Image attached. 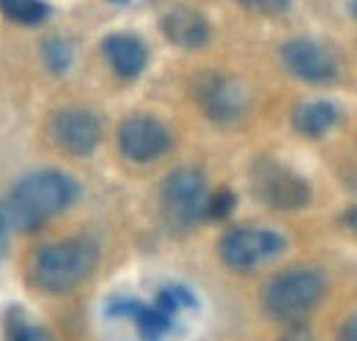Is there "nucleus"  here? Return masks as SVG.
<instances>
[{"label":"nucleus","instance_id":"obj_2","mask_svg":"<svg viewBox=\"0 0 357 341\" xmlns=\"http://www.w3.org/2000/svg\"><path fill=\"white\" fill-rule=\"evenodd\" d=\"M96 248L86 240H61L39 245L28 261V278L47 295H63L86 281L96 267Z\"/></svg>","mask_w":357,"mask_h":341},{"label":"nucleus","instance_id":"obj_12","mask_svg":"<svg viewBox=\"0 0 357 341\" xmlns=\"http://www.w3.org/2000/svg\"><path fill=\"white\" fill-rule=\"evenodd\" d=\"M165 39L184 50H198L209 39V22L192 8H174L162 17Z\"/></svg>","mask_w":357,"mask_h":341},{"label":"nucleus","instance_id":"obj_5","mask_svg":"<svg viewBox=\"0 0 357 341\" xmlns=\"http://www.w3.org/2000/svg\"><path fill=\"white\" fill-rule=\"evenodd\" d=\"M220 259L231 270H256L269 259L286 251V237L272 231V228H259V226H236L228 228L220 237Z\"/></svg>","mask_w":357,"mask_h":341},{"label":"nucleus","instance_id":"obj_19","mask_svg":"<svg viewBox=\"0 0 357 341\" xmlns=\"http://www.w3.org/2000/svg\"><path fill=\"white\" fill-rule=\"evenodd\" d=\"M8 341H45V336H42L39 331L28 328V325H17V328L11 331V336H8Z\"/></svg>","mask_w":357,"mask_h":341},{"label":"nucleus","instance_id":"obj_23","mask_svg":"<svg viewBox=\"0 0 357 341\" xmlns=\"http://www.w3.org/2000/svg\"><path fill=\"white\" fill-rule=\"evenodd\" d=\"M6 215H3V210H0V251H3V231H6Z\"/></svg>","mask_w":357,"mask_h":341},{"label":"nucleus","instance_id":"obj_13","mask_svg":"<svg viewBox=\"0 0 357 341\" xmlns=\"http://www.w3.org/2000/svg\"><path fill=\"white\" fill-rule=\"evenodd\" d=\"M110 317H132L137 325V333L143 341H160L168 331H171V317L165 311H160L157 305H146L137 300H116L110 303Z\"/></svg>","mask_w":357,"mask_h":341},{"label":"nucleus","instance_id":"obj_4","mask_svg":"<svg viewBox=\"0 0 357 341\" xmlns=\"http://www.w3.org/2000/svg\"><path fill=\"white\" fill-rule=\"evenodd\" d=\"M253 193L272 210H303L311 204V184L305 176L269 157L253 166Z\"/></svg>","mask_w":357,"mask_h":341},{"label":"nucleus","instance_id":"obj_22","mask_svg":"<svg viewBox=\"0 0 357 341\" xmlns=\"http://www.w3.org/2000/svg\"><path fill=\"white\" fill-rule=\"evenodd\" d=\"M344 226H349V228H355L357 231V207L344 215Z\"/></svg>","mask_w":357,"mask_h":341},{"label":"nucleus","instance_id":"obj_7","mask_svg":"<svg viewBox=\"0 0 357 341\" xmlns=\"http://www.w3.org/2000/svg\"><path fill=\"white\" fill-rule=\"evenodd\" d=\"M119 149L127 160L132 163H151L160 160L171 146H174V135L162 122L151 119V116H132L124 119L116 132Z\"/></svg>","mask_w":357,"mask_h":341},{"label":"nucleus","instance_id":"obj_1","mask_svg":"<svg viewBox=\"0 0 357 341\" xmlns=\"http://www.w3.org/2000/svg\"><path fill=\"white\" fill-rule=\"evenodd\" d=\"M77 193H80L77 182L69 173L55 168L33 170L11 187L8 204L3 210L6 223L14 226L17 231H33L47 217L72 207Z\"/></svg>","mask_w":357,"mask_h":341},{"label":"nucleus","instance_id":"obj_16","mask_svg":"<svg viewBox=\"0 0 357 341\" xmlns=\"http://www.w3.org/2000/svg\"><path fill=\"white\" fill-rule=\"evenodd\" d=\"M45 64L52 72H66L72 64V47L63 39H47L45 42Z\"/></svg>","mask_w":357,"mask_h":341},{"label":"nucleus","instance_id":"obj_14","mask_svg":"<svg viewBox=\"0 0 357 341\" xmlns=\"http://www.w3.org/2000/svg\"><path fill=\"white\" fill-rule=\"evenodd\" d=\"M338 119V108L327 99H316V102H303L294 108L291 113V124L300 135H308V138H319L324 135L327 129L335 124Z\"/></svg>","mask_w":357,"mask_h":341},{"label":"nucleus","instance_id":"obj_6","mask_svg":"<svg viewBox=\"0 0 357 341\" xmlns=\"http://www.w3.org/2000/svg\"><path fill=\"white\" fill-rule=\"evenodd\" d=\"M160 196H162L165 217L178 228H187L204 217L206 179L195 168H176L165 176Z\"/></svg>","mask_w":357,"mask_h":341},{"label":"nucleus","instance_id":"obj_9","mask_svg":"<svg viewBox=\"0 0 357 341\" xmlns=\"http://www.w3.org/2000/svg\"><path fill=\"white\" fill-rule=\"evenodd\" d=\"M280 61L297 80L305 83H327L338 75L335 52L321 42L313 39H291L280 47Z\"/></svg>","mask_w":357,"mask_h":341},{"label":"nucleus","instance_id":"obj_8","mask_svg":"<svg viewBox=\"0 0 357 341\" xmlns=\"http://www.w3.org/2000/svg\"><path fill=\"white\" fill-rule=\"evenodd\" d=\"M50 138L75 157H89L102 140V122L86 108H63L50 119Z\"/></svg>","mask_w":357,"mask_h":341},{"label":"nucleus","instance_id":"obj_11","mask_svg":"<svg viewBox=\"0 0 357 341\" xmlns=\"http://www.w3.org/2000/svg\"><path fill=\"white\" fill-rule=\"evenodd\" d=\"M102 52L119 78H137L146 69L149 50L132 34H110L102 42Z\"/></svg>","mask_w":357,"mask_h":341},{"label":"nucleus","instance_id":"obj_24","mask_svg":"<svg viewBox=\"0 0 357 341\" xmlns=\"http://www.w3.org/2000/svg\"><path fill=\"white\" fill-rule=\"evenodd\" d=\"M352 14L357 17V0H352Z\"/></svg>","mask_w":357,"mask_h":341},{"label":"nucleus","instance_id":"obj_10","mask_svg":"<svg viewBox=\"0 0 357 341\" xmlns=\"http://www.w3.org/2000/svg\"><path fill=\"white\" fill-rule=\"evenodd\" d=\"M195 96H198L204 113L220 124L236 122L248 108V88L239 80L218 75V72H206L195 83Z\"/></svg>","mask_w":357,"mask_h":341},{"label":"nucleus","instance_id":"obj_20","mask_svg":"<svg viewBox=\"0 0 357 341\" xmlns=\"http://www.w3.org/2000/svg\"><path fill=\"white\" fill-rule=\"evenodd\" d=\"M338 341H357V311L352 314V317H347V322L341 325Z\"/></svg>","mask_w":357,"mask_h":341},{"label":"nucleus","instance_id":"obj_15","mask_svg":"<svg viewBox=\"0 0 357 341\" xmlns=\"http://www.w3.org/2000/svg\"><path fill=\"white\" fill-rule=\"evenodd\" d=\"M0 11L17 25H39L47 20L45 0H0Z\"/></svg>","mask_w":357,"mask_h":341},{"label":"nucleus","instance_id":"obj_17","mask_svg":"<svg viewBox=\"0 0 357 341\" xmlns=\"http://www.w3.org/2000/svg\"><path fill=\"white\" fill-rule=\"evenodd\" d=\"M236 204V196L231 190H218L215 196H206V207H204V217H212V220H223L231 215Z\"/></svg>","mask_w":357,"mask_h":341},{"label":"nucleus","instance_id":"obj_3","mask_svg":"<svg viewBox=\"0 0 357 341\" xmlns=\"http://www.w3.org/2000/svg\"><path fill=\"white\" fill-rule=\"evenodd\" d=\"M327 292V278L316 267H291L269 278L264 292H261V305L269 317L294 322L305 317L319 300Z\"/></svg>","mask_w":357,"mask_h":341},{"label":"nucleus","instance_id":"obj_21","mask_svg":"<svg viewBox=\"0 0 357 341\" xmlns=\"http://www.w3.org/2000/svg\"><path fill=\"white\" fill-rule=\"evenodd\" d=\"M168 289H171V295L176 298L178 305H190V308L198 305V300H195V295H192L190 289H184V286H168Z\"/></svg>","mask_w":357,"mask_h":341},{"label":"nucleus","instance_id":"obj_18","mask_svg":"<svg viewBox=\"0 0 357 341\" xmlns=\"http://www.w3.org/2000/svg\"><path fill=\"white\" fill-rule=\"evenodd\" d=\"M248 8H259L264 14H283L289 8V0H239Z\"/></svg>","mask_w":357,"mask_h":341}]
</instances>
